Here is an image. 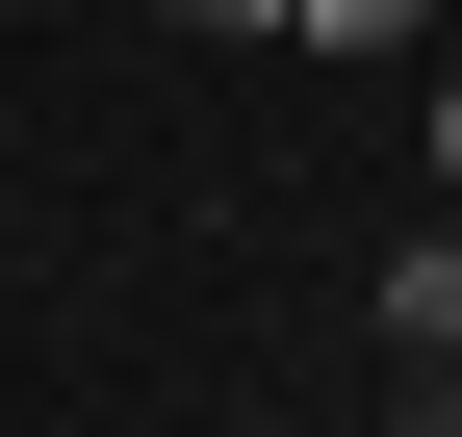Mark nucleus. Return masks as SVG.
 I'll use <instances>...</instances> for the list:
<instances>
[{
    "label": "nucleus",
    "instance_id": "nucleus-1",
    "mask_svg": "<svg viewBox=\"0 0 462 437\" xmlns=\"http://www.w3.org/2000/svg\"><path fill=\"white\" fill-rule=\"evenodd\" d=\"M385 360H462V232H411V257H385Z\"/></svg>",
    "mask_w": 462,
    "mask_h": 437
},
{
    "label": "nucleus",
    "instance_id": "nucleus-4",
    "mask_svg": "<svg viewBox=\"0 0 462 437\" xmlns=\"http://www.w3.org/2000/svg\"><path fill=\"white\" fill-rule=\"evenodd\" d=\"M180 26H282V0H180Z\"/></svg>",
    "mask_w": 462,
    "mask_h": 437
},
{
    "label": "nucleus",
    "instance_id": "nucleus-6",
    "mask_svg": "<svg viewBox=\"0 0 462 437\" xmlns=\"http://www.w3.org/2000/svg\"><path fill=\"white\" fill-rule=\"evenodd\" d=\"M437 26H462V0H437Z\"/></svg>",
    "mask_w": 462,
    "mask_h": 437
},
{
    "label": "nucleus",
    "instance_id": "nucleus-5",
    "mask_svg": "<svg viewBox=\"0 0 462 437\" xmlns=\"http://www.w3.org/2000/svg\"><path fill=\"white\" fill-rule=\"evenodd\" d=\"M411 437H462V360H437V412H411Z\"/></svg>",
    "mask_w": 462,
    "mask_h": 437
},
{
    "label": "nucleus",
    "instance_id": "nucleus-2",
    "mask_svg": "<svg viewBox=\"0 0 462 437\" xmlns=\"http://www.w3.org/2000/svg\"><path fill=\"white\" fill-rule=\"evenodd\" d=\"M282 26H309V51H411L437 0H282Z\"/></svg>",
    "mask_w": 462,
    "mask_h": 437
},
{
    "label": "nucleus",
    "instance_id": "nucleus-3",
    "mask_svg": "<svg viewBox=\"0 0 462 437\" xmlns=\"http://www.w3.org/2000/svg\"><path fill=\"white\" fill-rule=\"evenodd\" d=\"M437 206H462V78H437Z\"/></svg>",
    "mask_w": 462,
    "mask_h": 437
}]
</instances>
